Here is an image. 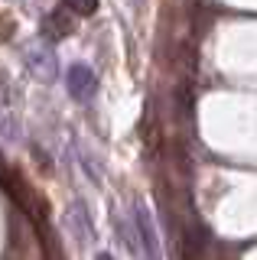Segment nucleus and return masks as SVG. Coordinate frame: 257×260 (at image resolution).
<instances>
[{
    "instance_id": "obj_1",
    "label": "nucleus",
    "mask_w": 257,
    "mask_h": 260,
    "mask_svg": "<svg viewBox=\"0 0 257 260\" xmlns=\"http://www.w3.org/2000/svg\"><path fill=\"white\" fill-rule=\"evenodd\" d=\"M134 228H137V244H140L143 260H163V247H159V238H156L153 211L143 205V202L134 205Z\"/></svg>"
},
{
    "instance_id": "obj_2",
    "label": "nucleus",
    "mask_w": 257,
    "mask_h": 260,
    "mask_svg": "<svg viewBox=\"0 0 257 260\" xmlns=\"http://www.w3.org/2000/svg\"><path fill=\"white\" fill-rule=\"evenodd\" d=\"M66 88H69V94L75 98V101H91V94H94V88H98V81H94V72L88 69V65H72L69 69V75H66Z\"/></svg>"
},
{
    "instance_id": "obj_3",
    "label": "nucleus",
    "mask_w": 257,
    "mask_h": 260,
    "mask_svg": "<svg viewBox=\"0 0 257 260\" xmlns=\"http://www.w3.org/2000/svg\"><path fill=\"white\" fill-rule=\"evenodd\" d=\"M26 65H29V72H33L39 81H52L55 72H59L55 55H52L49 46H29L26 49Z\"/></svg>"
},
{
    "instance_id": "obj_4",
    "label": "nucleus",
    "mask_w": 257,
    "mask_h": 260,
    "mask_svg": "<svg viewBox=\"0 0 257 260\" xmlns=\"http://www.w3.org/2000/svg\"><path fill=\"white\" fill-rule=\"evenodd\" d=\"M69 228L75 231V238L82 241V244H88L94 238V228H91V221H88V208L82 205V202H75L72 205V211H69Z\"/></svg>"
},
{
    "instance_id": "obj_5",
    "label": "nucleus",
    "mask_w": 257,
    "mask_h": 260,
    "mask_svg": "<svg viewBox=\"0 0 257 260\" xmlns=\"http://www.w3.org/2000/svg\"><path fill=\"white\" fill-rule=\"evenodd\" d=\"M72 29H75V23H72V16H69V7H62V10H52L49 16H46V32H49L52 39L69 36Z\"/></svg>"
},
{
    "instance_id": "obj_6",
    "label": "nucleus",
    "mask_w": 257,
    "mask_h": 260,
    "mask_svg": "<svg viewBox=\"0 0 257 260\" xmlns=\"http://www.w3.org/2000/svg\"><path fill=\"white\" fill-rule=\"evenodd\" d=\"M66 7L72 13H82V16H91L98 10V0H66Z\"/></svg>"
},
{
    "instance_id": "obj_7",
    "label": "nucleus",
    "mask_w": 257,
    "mask_h": 260,
    "mask_svg": "<svg viewBox=\"0 0 257 260\" xmlns=\"http://www.w3.org/2000/svg\"><path fill=\"white\" fill-rule=\"evenodd\" d=\"M98 260H114V257H111V254H101V257H98Z\"/></svg>"
},
{
    "instance_id": "obj_8",
    "label": "nucleus",
    "mask_w": 257,
    "mask_h": 260,
    "mask_svg": "<svg viewBox=\"0 0 257 260\" xmlns=\"http://www.w3.org/2000/svg\"><path fill=\"white\" fill-rule=\"evenodd\" d=\"M134 4H140V0H134Z\"/></svg>"
}]
</instances>
